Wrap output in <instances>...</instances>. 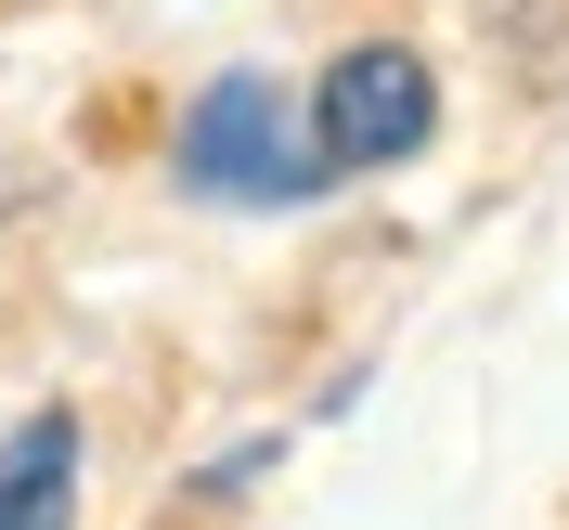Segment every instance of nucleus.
Returning <instances> with one entry per match:
<instances>
[{
  "label": "nucleus",
  "mask_w": 569,
  "mask_h": 530,
  "mask_svg": "<svg viewBox=\"0 0 569 530\" xmlns=\"http://www.w3.org/2000/svg\"><path fill=\"white\" fill-rule=\"evenodd\" d=\"M0 530H78V414H27L0 440Z\"/></svg>",
  "instance_id": "7ed1b4c3"
},
{
  "label": "nucleus",
  "mask_w": 569,
  "mask_h": 530,
  "mask_svg": "<svg viewBox=\"0 0 569 530\" xmlns=\"http://www.w3.org/2000/svg\"><path fill=\"white\" fill-rule=\"evenodd\" d=\"M427 130H440V78H427V52H401V39H362V52H337V66L311 78L323 169H401Z\"/></svg>",
  "instance_id": "f03ea898"
},
{
  "label": "nucleus",
  "mask_w": 569,
  "mask_h": 530,
  "mask_svg": "<svg viewBox=\"0 0 569 530\" xmlns=\"http://www.w3.org/2000/svg\"><path fill=\"white\" fill-rule=\"evenodd\" d=\"M181 181L233 194V208H298V194H323V142L284 104V78L247 66V78H208V104L181 117Z\"/></svg>",
  "instance_id": "f257e3e1"
}]
</instances>
